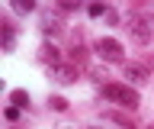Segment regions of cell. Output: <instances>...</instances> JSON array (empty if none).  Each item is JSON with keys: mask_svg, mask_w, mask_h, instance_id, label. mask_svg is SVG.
<instances>
[{"mask_svg": "<svg viewBox=\"0 0 154 129\" xmlns=\"http://www.w3.org/2000/svg\"><path fill=\"white\" fill-rule=\"evenodd\" d=\"M103 119H109V123H116V126H122V129H138L125 113H112V110H109V113H103Z\"/></svg>", "mask_w": 154, "mask_h": 129, "instance_id": "cell-10", "label": "cell"}, {"mask_svg": "<svg viewBox=\"0 0 154 129\" xmlns=\"http://www.w3.org/2000/svg\"><path fill=\"white\" fill-rule=\"evenodd\" d=\"M148 81H151L148 65H138V61H128V65H125V84H128V87L138 90V87H144Z\"/></svg>", "mask_w": 154, "mask_h": 129, "instance_id": "cell-4", "label": "cell"}, {"mask_svg": "<svg viewBox=\"0 0 154 129\" xmlns=\"http://www.w3.org/2000/svg\"><path fill=\"white\" fill-rule=\"evenodd\" d=\"M38 26H42V32H45V39H48V36H58V32L64 29V23H61V16H58V13H51V10H45V13H42V20H38Z\"/></svg>", "mask_w": 154, "mask_h": 129, "instance_id": "cell-6", "label": "cell"}, {"mask_svg": "<svg viewBox=\"0 0 154 129\" xmlns=\"http://www.w3.org/2000/svg\"><path fill=\"white\" fill-rule=\"evenodd\" d=\"M87 13H90V16H106V13H109V7H106V3H90V7H87Z\"/></svg>", "mask_w": 154, "mask_h": 129, "instance_id": "cell-13", "label": "cell"}, {"mask_svg": "<svg viewBox=\"0 0 154 129\" xmlns=\"http://www.w3.org/2000/svg\"><path fill=\"white\" fill-rule=\"evenodd\" d=\"M125 29H128V36H132L138 45H148V42L154 39V23L148 20V16H141V13H128V16H125Z\"/></svg>", "mask_w": 154, "mask_h": 129, "instance_id": "cell-2", "label": "cell"}, {"mask_svg": "<svg viewBox=\"0 0 154 129\" xmlns=\"http://www.w3.org/2000/svg\"><path fill=\"white\" fill-rule=\"evenodd\" d=\"M10 103H13L16 110H26L29 107V94L26 90H10Z\"/></svg>", "mask_w": 154, "mask_h": 129, "instance_id": "cell-11", "label": "cell"}, {"mask_svg": "<svg viewBox=\"0 0 154 129\" xmlns=\"http://www.w3.org/2000/svg\"><path fill=\"white\" fill-rule=\"evenodd\" d=\"M106 23H109V26H119L122 20H119V13H116V10H109V13H106Z\"/></svg>", "mask_w": 154, "mask_h": 129, "instance_id": "cell-16", "label": "cell"}, {"mask_svg": "<svg viewBox=\"0 0 154 129\" xmlns=\"http://www.w3.org/2000/svg\"><path fill=\"white\" fill-rule=\"evenodd\" d=\"M0 29H3V52H13L16 49V26H13V20H3Z\"/></svg>", "mask_w": 154, "mask_h": 129, "instance_id": "cell-8", "label": "cell"}, {"mask_svg": "<svg viewBox=\"0 0 154 129\" xmlns=\"http://www.w3.org/2000/svg\"><path fill=\"white\" fill-rule=\"evenodd\" d=\"M148 129H154V123H151V126H148Z\"/></svg>", "mask_w": 154, "mask_h": 129, "instance_id": "cell-19", "label": "cell"}, {"mask_svg": "<svg viewBox=\"0 0 154 129\" xmlns=\"http://www.w3.org/2000/svg\"><path fill=\"white\" fill-rule=\"evenodd\" d=\"M38 61H45L48 68L61 65V49H58L55 42H42V49H38Z\"/></svg>", "mask_w": 154, "mask_h": 129, "instance_id": "cell-7", "label": "cell"}, {"mask_svg": "<svg viewBox=\"0 0 154 129\" xmlns=\"http://www.w3.org/2000/svg\"><path fill=\"white\" fill-rule=\"evenodd\" d=\"M10 129H26V126H10Z\"/></svg>", "mask_w": 154, "mask_h": 129, "instance_id": "cell-18", "label": "cell"}, {"mask_svg": "<svg viewBox=\"0 0 154 129\" xmlns=\"http://www.w3.org/2000/svg\"><path fill=\"white\" fill-rule=\"evenodd\" d=\"M100 94H103V100H112V103H119V107L125 110H138L141 107V97H138V90L128 87V84H103L100 87Z\"/></svg>", "mask_w": 154, "mask_h": 129, "instance_id": "cell-1", "label": "cell"}, {"mask_svg": "<svg viewBox=\"0 0 154 129\" xmlns=\"http://www.w3.org/2000/svg\"><path fill=\"white\" fill-rule=\"evenodd\" d=\"M48 78L55 81V84H77L80 68L77 65H55V68H48Z\"/></svg>", "mask_w": 154, "mask_h": 129, "instance_id": "cell-5", "label": "cell"}, {"mask_svg": "<svg viewBox=\"0 0 154 129\" xmlns=\"http://www.w3.org/2000/svg\"><path fill=\"white\" fill-rule=\"evenodd\" d=\"M3 116H7L10 123H13V126H16V119H19V110H16V107H7V110H3Z\"/></svg>", "mask_w": 154, "mask_h": 129, "instance_id": "cell-15", "label": "cell"}, {"mask_svg": "<svg viewBox=\"0 0 154 129\" xmlns=\"http://www.w3.org/2000/svg\"><path fill=\"white\" fill-rule=\"evenodd\" d=\"M67 58H71V65H84L87 61V49H84V42H80V36H74V45L67 52Z\"/></svg>", "mask_w": 154, "mask_h": 129, "instance_id": "cell-9", "label": "cell"}, {"mask_svg": "<svg viewBox=\"0 0 154 129\" xmlns=\"http://www.w3.org/2000/svg\"><path fill=\"white\" fill-rule=\"evenodd\" d=\"M58 7H61L64 13H71V10H80V3H58Z\"/></svg>", "mask_w": 154, "mask_h": 129, "instance_id": "cell-17", "label": "cell"}, {"mask_svg": "<svg viewBox=\"0 0 154 129\" xmlns=\"http://www.w3.org/2000/svg\"><path fill=\"white\" fill-rule=\"evenodd\" d=\"M90 129H96V126H90Z\"/></svg>", "mask_w": 154, "mask_h": 129, "instance_id": "cell-20", "label": "cell"}, {"mask_svg": "<svg viewBox=\"0 0 154 129\" xmlns=\"http://www.w3.org/2000/svg\"><path fill=\"white\" fill-rule=\"evenodd\" d=\"M13 10H16V13H32L35 3H29V0H26V3H13Z\"/></svg>", "mask_w": 154, "mask_h": 129, "instance_id": "cell-14", "label": "cell"}, {"mask_svg": "<svg viewBox=\"0 0 154 129\" xmlns=\"http://www.w3.org/2000/svg\"><path fill=\"white\" fill-rule=\"evenodd\" d=\"M93 52L103 61H122L125 58V45L119 39H109V36H100V39L93 42Z\"/></svg>", "mask_w": 154, "mask_h": 129, "instance_id": "cell-3", "label": "cell"}, {"mask_svg": "<svg viewBox=\"0 0 154 129\" xmlns=\"http://www.w3.org/2000/svg\"><path fill=\"white\" fill-rule=\"evenodd\" d=\"M67 107H71V100L58 97V94H51V97H48V110H55V113H67Z\"/></svg>", "mask_w": 154, "mask_h": 129, "instance_id": "cell-12", "label": "cell"}]
</instances>
